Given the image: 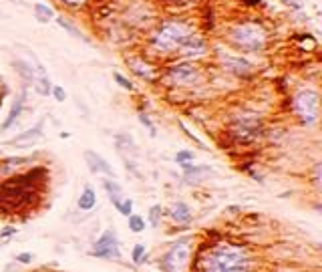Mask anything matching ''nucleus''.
Listing matches in <instances>:
<instances>
[{"label": "nucleus", "instance_id": "obj_14", "mask_svg": "<svg viewBox=\"0 0 322 272\" xmlns=\"http://www.w3.org/2000/svg\"><path fill=\"white\" fill-rule=\"evenodd\" d=\"M41 135H43V125L38 123L36 127H32V129H28V131H25V133L16 135L14 139H10V141H8V145H28V143L36 141Z\"/></svg>", "mask_w": 322, "mask_h": 272}, {"label": "nucleus", "instance_id": "obj_12", "mask_svg": "<svg viewBox=\"0 0 322 272\" xmlns=\"http://www.w3.org/2000/svg\"><path fill=\"white\" fill-rule=\"evenodd\" d=\"M222 59H224V67H228V69H232L234 73H248L252 67H250V63L246 61V59H242V56H234V54H222Z\"/></svg>", "mask_w": 322, "mask_h": 272}, {"label": "nucleus", "instance_id": "obj_30", "mask_svg": "<svg viewBox=\"0 0 322 272\" xmlns=\"http://www.w3.org/2000/svg\"><path fill=\"white\" fill-rule=\"evenodd\" d=\"M139 119H141V123H143V125H145V127L151 131V135H155V125L151 123V119H149L145 113H141V115H139Z\"/></svg>", "mask_w": 322, "mask_h": 272}, {"label": "nucleus", "instance_id": "obj_5", "mask_svg": "<svg viewBox=\"0 0 322 272\" xmlns=\"http://www.w3.org/2000/svg\"><path fill=\"white\" fill-rule=\"evenodd\" d=\"M232 41L244 51H262L266 47V34L258 25H242L232 30Z\"/></svg>", "mask_w": 322, "mask_h": 272}, {"label": "nucleus", "instance_id": "obj_4", "mask_svg": "<svg viewBox=\"0 0 322 272\" xmlns=\"http://www.w3.org/2000/svg\"><path fill=\"white\" fill-rule=\"evenodd\" d=\"M189 34H191L189 27L184 25V23H165L159 28V32L155 34V38H153V47L157 51H163V53L173 51L188 38Z\"/></svg>", "mask_w": 322, "mask_h": 272}, {"label": "nucleus", "instance_id": "obj_22", "mask_svg": "<svg viewBox=\"0 0 322 272\" xmlns=\"http://www.w3.org/2000/svg\"><path fill=\"white\" fill-rule=\"evenodd\" d=\"M193 160H195L193 153H191V151H186V149H184V151H177V156H175V162L179 163L184 169H188L189 165H193Z\"/></svg>", "mask_w": 322, "mask_h": 272}, {"label": "nucleus", "instance_id": "obj_23", "mask_svg": "<svg viewBox=\"0 0 322 272\" xmlns=\"http://www.w3.org/2000/svg\"><path fill=\"white\" fill-rule=\"evenodd\" d=\"M129 230L135 232V234H141V232L145 230V220H143L141 216L131 214V216H129Z\"/></svg>", "mask_w": 322, "mask_h": 272}, {"label": "nucleus", "instance_id": "obj_25", "mask_svg": "<svg viewBox=\"0 0 322 272\" xmlns=\"http://www.w3.org/2000/svg\"><path fill=\"white\" fill-rule=\"evenodd\" d=\"M34 12H36L38 21H43V23H47V21L53 18V10H51L49 6H45V4H36V6H34Z\"/></svg>", "mask_w": 322, "mask_h": 272}, {"label": "nucleus", "instance_id": "obj_11", "mask_svg": "<svg viewBox=\"0 0 322 272\" xmlns=\"http://www.w3.org/2000/svg\"><path fill=\"white\" fill-rule=\"evenodd\" d=\"M179 49H182V53L186 54V56H199V54L206 53V43L199 38V36H193V34H189L188 38L179 45Z\"/></svg>", "mask_w": 322, "mask_h": 272}, {"label": "nucleus", "instance_id": "obj_7", "mask_svg": "<svg viewBox=\"0 0 322 272\" xmlns=\"http://www.w3.org/2000/svg\"><path fill=\"white\" fill-rule=\"evenodd\" d=\"M91 256L95 258H115L119 260L121 258V250H119V240H117V232L115 230H105L99 240H95L93 250H91Z\"/></svg>", "mask_w": 322, "mask_h": 272}, {"label": "nucleus", "instance_id": "obj_27", "mask_svg": "<svg viewBox=\"0 0 322 272\" xmlns=\"http://www.w3.org/2000/svg\"><path fill=\"white\" fill-rule=\"evenodd\" d=\"M131 212H133V200H129V198H125L123 200V204H121V208H119V214H123V216H131Z\"/></svg>", "mask_w": 322, "mask_h": 272}, {"label": "nucleus", "instance_id": "obj_15", "mask_svg": "<svg viewBox=\"0 0 322 272\" xmlns=\"http://www.w3.org/2000/svg\"><path fill=\"white\" fill-rule=\"evenodd\" d=\"M103 186H105V190H107L109 198H111V202H113V206L119 210L121 204H123V191H121V186H119L117 182H113V180H105Z\"/></svg>", "mask_w": 322, "mask_h": 272}, {"label": "nucleus", "instance_id": "obj_33", "mask_svg": "<svg viewBox=\"0 0 322 272\" xmlns=\"http://www.w3.org/2000/svg\"><path fill=\"white\" fill-rule=\"evenodd\" d=\"M67 2H80V0H67Z\"/></svg>", "mask_w": 322, "mask_h": 272}, {"label": "nucleus", "instance_id": "obj_18", "mask_svg": "<svg viewBox=\"0 0 322 272\" xmlns=\"http://www.w3.org/2000/svg\"><path fill=\"white\" fill-rule=\"evenodd\" d=\"M27 162L28 158H10V160H6V162L0 165V173L2 176H12L14 169H18L21 165H25Z\"/></svg>", "mask_w": 322, "mask_h": 272}, {"label": "nucleus", "instance_id": "obj_6", "mask_svg": "<svg viewBox=\"0 0 322 272\" xmlns=\"http://www.w3.org/2000/svg\"><path fill=\"white\" fill-rule=\"evenodd\" d=\"M294 109L296 113L302 117L304 123H314L318 117V95L316 91H300L294 97Z\"/></svg>", "mask_w": 322, "mask_h": 272}, {"label": "nucleus", "instance_id": "obj_24", "mask_svg": "<svg viewBox=\"0 0 322 272\" xmlns=\"http://www.w3.org/2000/svg\"><path fill=\"white\" fill-rule=\"evenodd\" d=\"M14 69L16 71H21L23 73V77L25 79H28V81H36V75H34V71H32V67H28L27 63H14Z\"/></svg>", "mask_w": 322, "mask_h": 272}, {"label": "nucleus", "instance_id": "obj_16", "mask_svg": "<svg viewBox=\"0 0 322 272\" xmlns=\"http://www.w3.org/2000/svg\"><path fill=\"white\" fill-rule=\"evenodd\" d=\"M171 218L177 222V224H188L191 220V208H189L186 202H177L173 204L171 208Z\"/></svg>", "mask_w": 322, "mask_h": 272}, {"label": "nucleus", "instance_id": "obj_17", "mask_svg": "<svg viewBox=\"0 0 322 272\" xmlns=\"http://www.w3.org/2000/svg\"><path fill=\"white\" fill-rule=\"evenodd\" d=\"M23 101H25V95H21L14 103H12V109H10V113H8V117H6V121L2 123V127H0V131H6V129H10V125L18 119V115H21V111H23Z\"/></svg>", "mask_w": 322, "mask_h": 272}, {"label": "nucleus", "instance_id": "obj_10", "mask_svg": "<svg viewBox=\"0 0 322 272\" xmlns=\"http://www.w3.org/2000/svg\"><path fill=\"white\" fill-rule=\"evenodd\" d=\"M85 160H87V165L91 167V171L95 173H107L113 178V167L107 163V160H103L99 153L95 151H85Z\"/></svg>", "mask_w": 322, "mask_h": 272}, {"label": "nucleus", "instance_id": "obj_3", "mask_svg": "<svg viewBox=\"0 0 322 272\" xmlns=\"http://www.w3.org/2000/svg\"><path fill=\"white\" fill-rule=\"evenodd\" d=\"M189 262H191V242L189 238H182L163 254L159 266L163 272H186Z\"/></svg>", "mask_w": 322, "mask_h": 272}, {"label": "nucleus", "instance_id": "obj_20", "mask_svg": "<svg viewBox=\"0 0 322 272\" xmlns=\"http://www.w3.org/2000/svg\"><path fill=\"white\" fill-rule=\"evenodd\" d=\"M58 25H61V27L65 28V30H67L69 34H73L75 38H80V41H85V43H89V38H87V36H85V34H83V32H80V30H79V28L75 27V25H71L69 21H65V18H58Z\"/></svg>", "mask_w": 322, "mask_h": 272}, {"label": "nucleus", "instance_id": "obj_28", "mask_svg": "<svg viewBox=\"0 0 322 272\" xmlns=\"http://www.w3.org/2000/svg\"><path fill=\"white\" fill-rule=\"evenodd\" d=\"M113 77H115V81L119 83V85H121L123 89H127V91H131V89H133V83H131V81H127V79H125V77H123L121 73H115Z\"/></svg>", "mask_w": 322, "mask_h": 272}, {"label": "nucleus", "instance_id": "obj_26", "mask_svg": "<svg viewBox=\"0 0 322 272\" xmlns=\"http://www.w3.org/2000/svg\"><path fill=\"white\" fill-rule=\"evenodd\" d=\"M161 218H163V208H161V206H153V208L149 210V224L157 228L161 224Z\"/></svg>", "mask_w": 322, "mask_h": 272}, {"label": "nucleus", "instance_id": "obj_1", "mask_svg": "<svg viewBox=\"0 0 322 272\" xmlns=\"http://www.w3.org/2000/svg\"><path fill=\"white\" fill-rule=\"evenodd\" d=\"M45 167H34L21 178H12L0 186V210L2 212H18L27 208L34 200V182L38 178H45Z\"/></svg>", "mask_w": 322, "mask_h": 272}, {"label": "nucleus", "instance_id": "obj_13", "mask_svg": "<svg viewBox=\"0 0 322 272\" xmlns=\"http://www.w3.org/2000/svg\"><path fill=\"white\" fill-rule=\"evenodd\" d=\"M97 206V193L91 186H87L85 190L80 191L79 200H77V208L80 212H91L93 208Z\"/></svg>", "mask_w": 322, "mask_h": 272}, {"label": "nucleus", "instance_id": "obj_19", "mask_svg": "<svg viewBox=\"0 0 322 272\" xmlns=\"http://www.w3.org/2000/svg\"><path fill=\"white\" fill-rule=\"evenodd\" d=\"M129 65L133 67V71L137 75H141V77H145V79H151V77H153V69H151L147 63H143V61H131Z\"/></svg>", "mask_w": 322, "mask_h": 272}, {"label": "nucleus", "instance_id": "obj_21", "mask_svg": "<svg viewBox=\"0 0 322 272\" xmlns=\"http://www.w3.org/2000/svg\"><path fill=\"white\" fill-rule=\"evenodd\" d=\"M145 256H147L145 244H135L133 250H131V260H133V264H143V262H145Z\"/></svg>", "mask_w": 322, "mask_h": 272}, {"label": "nucleus", "instance_id": "obj_9", "mask_svg": "<svg viewBox=\"0 0 322 272\" xmlns=\"http://www.w3.org/2000/svg\"><path fill=\"white\" fill-rule=\"evenodd\" d=\"M232 129H234V133L240 141H252L262 133V125L254 119H240L232 125Z\"/></svg>", "mask_w": 322, "mask_h": 272}, {"label": "nucleus", "instance_id": "obj_31", "mask_svg": "<svg viewBox=\"0 0 322 272\" xmlns=\"http://www.w3.org/2000/svg\"><path fill=\"white\" fill-rule=\"evenodd\" d=\"M53 93H54V99H56V101H65V97H67V93H65L63 87H54Z\"/></svg>", "mask_w": 322, "mask_h": 272}, {"label": "nucleus", "instance_id": "obj_32", "mask_svg": "<svg viewBox=\"0 0 322 272\" xmlns=\"http://www.w3.org/2000/svg\"><path fill=\"white\" fill-rule=\"evenodd\" d=\"M12 234H16V228H4L2 232H0V238H8V236H12Z\"/></svg>", "mask_w": 322, "mask_h": 272}, {"label": "nucleus", "instance_id": "obj_29", "mask_svg": "<svg viewBox=\"0 0 322 272\" xmlns=\"http://www.w3.org/2000/svg\"><path fill=\"white\" fill-rule=\"evenodd\" d=\"M32 260H34V254H30V252H21L16 256V262H21V264H30Z\"/></svg>", "mask_w": 322, "mask_h": 272}, {"label": "nucleus", "instance_id": "obj_8", "mask_svg": "<svg viewBox=\"0 0 322 272\" xmlns=\"http://www.w3.org/2000/svg\"><path fill=\"white\" fill-rule=\"evenodd\" d=\"M167 79L173 85H193V83L199 81V71L191 63H179V65H173L169 69Z\"/></svg>", "mask_w": 322, "mask_h": 272}, {"label": "nucleus", "instance_id": "obj_2", "mask_svg": "<svg viewBox=\"0 0 322 272\" xmlns=\"http://www.w3.org/2000/svg\"><path fill=\"white\" fill-rule=\"evenodd\" d=\"M252 258L244 246L219 244L202 256V272H250Z\"/></svg>", "mask_w": 322, "mask_h": 272}]
</instances>
